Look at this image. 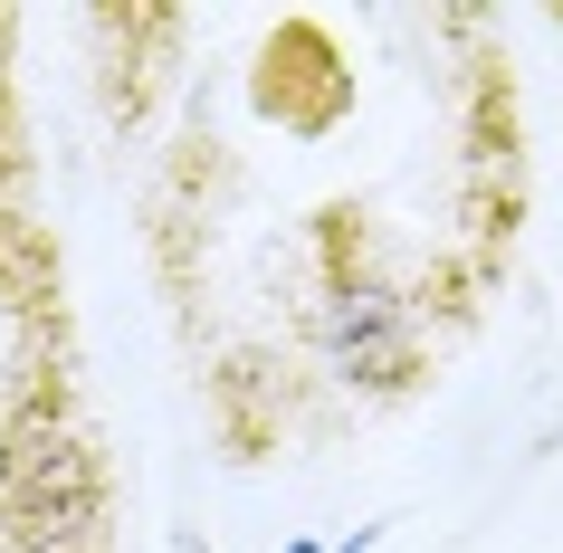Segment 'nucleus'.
Returning a JSON list of instances; mask_svg holds the SVG:
<instances>
[{"instance_id": "1", "label": "nucleus", "mask_w": 563, "mask_h": 553, "mask_svg": "<svg viewBox=\"0 0 563 553\" xmlns=\"http://www.w3.org/2000/svg\"><path fill=\"white\" fill-rule=\"evenodd\" d=\"M249 106H258L267 124H287V134H334V124L354 115V67H344V48L325 38V20H277V30L258 38V77H249Z\"/></svg>"}, {"instance_id": "2", "label": "nucleus", "mask_w": 563, "mask_h": 553, "mask_svg": "<svg viewBox=\"0 0 563 553\" xmlns=\"http://www.w3.org/2000/svg\"><path fill=\"white\" fill-rule=\"evenodd\" d=\"M325 344L354 363V381H373V391H411L420 381V353H411V316L391 306V296H334L325 316Z\"/></svg>"}, {"instance_id": "3", "label": "nucleus", "mask_w": 563, "mask_h": 553, "mask_svg": "<svg viewBox=\"0 0 563 553\" xmlns=\"http://www.w3.org/2000/svg\"><path fill=\"white\" fill-rule=\"evenodd\" d=\"M58 287V248H48V230L38 220H20V210H0V296H48Z\"/></svg>"}, {"instance_id": "4", "label": "nucleus", "mask_w": 563, "mask_h": 553, "mask_svg": "<svg viewBox=\"0 0 563 553\" xmlns=\"http://www.w3.org/2000/svg\"><path fill=\"white\" fill-rule=\"evenodd\" d=\"M316 239H325V296H363V210H316Z\"/></svg>"}, {"instance_id": "5", "label": "nucleus", "mask_w": 563, "mask_h": 553, "mask_svg": "<svg viewBox=\"0 0 563 553\" xmlns=\"http://www.w3.org/2000/svg\"><path fill=\"white\" fill-rule=\"evenodd\" d=\"M297 553H316V544H297Z\"/></svg>"}]
</instances>
